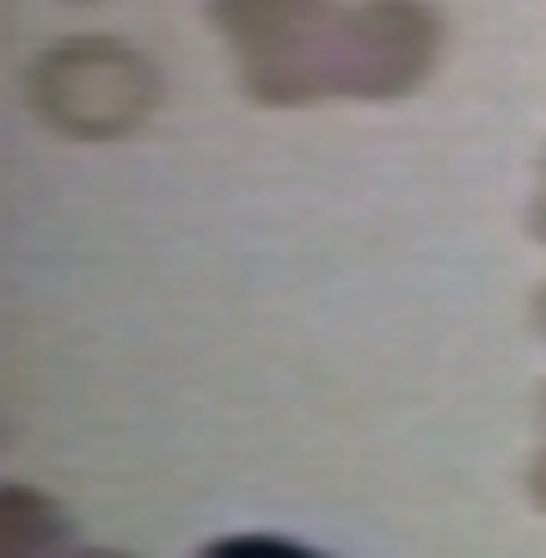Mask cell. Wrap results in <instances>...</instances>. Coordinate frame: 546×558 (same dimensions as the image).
Masks as SVG:
<instances>
[{
    "label": "cell",
    "mask_w": 546,
    "mask_h": 558,
    "mask_svg": "<svg viewBox=\"0 0 546 558\" xmlns=\"http://www.w3.org/2000/svg\"><path fill=\"white\" fill-rule=\"evenodd\" d=\"M203 558H314V553L295 546V541H277V534H240V541L209 546Z\"/></svg>",
    "instance_id": "obj_1"
}]
</instances>
